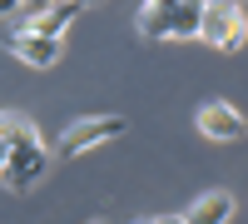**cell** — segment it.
<instances>
[{
  "label": "cell",
  "instance_id": "cell-1",
  "mask_svg": "<svg viewBox=\"0 0 248 224\" xmlns=\"http://www.w3.org/2000/svg\"><path fill=\"white\" fill-rule=\"evenodd\" d=\"M199 40H209V45L223 50V55L243 50V40H248V15H243V5H238V0H203Z\"/></svg>",
  "mask_w": 248,
  "mask_h": 224
},
{
  "label": "cell",
  "instance_id": "cell-2",
  "mask_svg": "<svg viewBox=\"0 0 248 224\" xmlns=\"http://www.w3.org/2000/svg\"><path fill=\"white\" fill-rule=\"evenodd\" d=\"M199 25H203V0H184V5L164 10V15H139L134 30L144 40H199Z\"/></svg>",
  "mask_w": 248,
  "mask_h": 224
},
{
  "label": "cell",
  "instance_id": "cell-3",
  "mask_svg": "<svg viewBox=\"0 0 248 224\" xmlns=\"http://www.w3.org/2000/svg\"><path fill=\"white\" fill-rule=\"evenodd\" d=\"M124 130V115H90V120H75V125L60 135V159H75V155H85V150H99V145H109V139H119Z\"/></svg>",
  "mask_w": 248,
  "mask_h": 224
},
{
  "label": "cell",
  "instance_id": "cell-4",
  "mask_svg": "<svg viewBox=\"0 0 248 224\" xmlns=\"http://www.w3.org/2000/svg\"><path fill=\"white\" fill-rule=\"evenodd\" d=\"M45 170H50L45 139H25V145H15V150H10L5 170H0V185H5L10 194H25V190H35L40 179H45Z\"/></svg>",
  "mask_w": 248,
  "mask_h": 224
},
{
  "label": "cell",
  "instance_id": "cell-5",
  "mask_svg": "<svg viewBox=\"0 0 248 224\" xmlns=\"http://www.w3.org/2000/svg\"><path fill=\"white\" fill-rule=\"evenodd\" d=\"M5 50L15 55V60H25V65H35V70H50V65H60V55H65V40L60 35H35V30H10L5 35Z\"/></svg>",
  "mask_w": 248,
  "mask_h": 224
},
{
  "label": "cell",
  "instance_id": "cell-6",
  "mask_svg": "<svg viewBox=\"0 0 248 224\" xmlns=\"http://www.w3.org/2000/svg\"><path fill=\"white\" fill-rule=\"evenodd\" d=\"M194 120H199V135L218 139V145H229V139H243V135H248V120L229 105V100H203Z\"/></svg>",
  "mask_w": 248,
  "mask_h": 224
},
{
  "label": "cell",
  "instance_id": "cell-7",
  "mask_svg": "<svg viewBox=\"0 0 248 224\" xmlns=\"http://www.w3.org/2000/svg\"><path fill=\"white\" fill-rule=\"evenodd\" d=\"M79 10H85L79 0H55V5L25 15V30H35V35H65V30L75 25V15H79Z\"/></svg>",
  "mask_w": 248,
  "mask_h": 224
},
{
  "label": "cell",
  "instance_id": "cell-8",
  "mask_svg": "<svg viewBox=\"0 0 248 224\" xmlns=\"http://www.w3.org/2000/svg\"><path fill=\"white\" fill-rule=\"evenodd\" d=\"M184 219H189V224H229V219H233V194H229V190H209V194H199Z\"/></svg>",
  "mask_w": 248,
  "mask_h": 224
},
{
  "label": "cell",
  "instance_id": "cell-9",
  "mask_svg": "<svg viewBox=\"0 0 248 224\" xmlns=\"http://www.w3.org/2000/svg\"><path fill=\"white\" fill-rule=\"evenodd\" d=\"M174 5H184V0H144L139 15H164V10H174Z\"/></svg>",
  "mask_w": 248,
  "mask_h": 224
},
{
  "label": "cell",
  "instance_id": "cell-10",
  "mask_svg": "<svg viewBox=\"0 0 248 224\" xmlns=\"http://www.w3.org/2000/svg\"><path fill=\"white\" fill-rule=\"evenodd\" d=\"M10 150H15V139L5 135V125H0V170H5V159H10Z\"/></svg>",
  "mask_w": 248,
  "mask_h": 224
},
{
  "label": "cell",
  "instance_id": "cell-11",
  "mask_svg": "<svg viewBox=\"0 0 248 224\" xmlns=\"http://www.w3.org/2000/svg\"><path fill=\"white\" fill-rule=\"evenodd\" d=\"M15 10H25V0H0V15H15Z\"/></svg>",
  "mask_w": 248,
  "mask_h": 224
},
{
  "label": "cell",
  "instance_id": "cell-12",
  "mask_svg": "<svg viewBox=\"0 0 248 224\" xmlns=\"http://www.w3.org/2000/svg\"><path fill=\"white\" fill-rule=\"evenodd\" d=\"M154 224H189V219H184V214H159Z\"/></svg>",
  "mask_w": 248,
  "mask_h": 224
},
{
  "label": "cell",
  "instance_id": "cell-13",
  "mask_svg": "<svg viewBox=\"0 0 248 224\" xmlns=\"http://www.w3.org/2000/svg\"><path fill=\"white\" fill-rule=\"evenodd\" d=\"M134 224H154V219H134Z\"/></svg>",
  "mask_w": 248,
  "mask_h": 224
},
{
  "label": "cell",
  "instance_id": "cell-14",
  "mask_svg": "<svg viewBox=\"0 0 248 224\" xmlns=\"http://www.w3.org/2000/svg\"><path fill=\"white\" fill-rule=\"evenodd\" d=\"M79 5H94V0H79Z\"/></svg>",
  "mask_w": 248,
  "mask_h": 224
},
{
  "label": "cell",
  "instance_id": "cell-15",
  "mask_svg": "<svg viewBox=\"0 0 248 224\" xmlns=\"http://www.w3.org/2000/svg\"><path fill=\"white\" fill-rule=\"evenodd\" d=\"M94 224H105V219H94Z\"/></svg>",
  "mask_w": 248,
  "mask_h": 224
}]
</instances>
